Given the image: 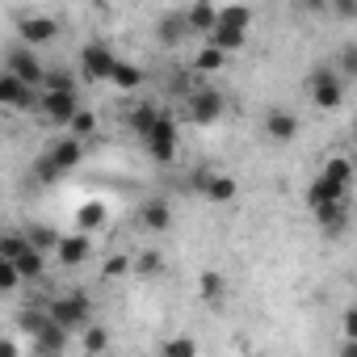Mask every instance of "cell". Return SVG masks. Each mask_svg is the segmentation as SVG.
<instances>
[{
  "mask_svg": "<svg viewBox=\"0 0 357 357\" xmlns=\"http://www.w3.org/2000/svg\"><path fill=\"white\" fill-rule=\"evenodd\" d=\"M248 26H252V9H244V5L219 9V26H215V34H211L206 43L231 55V51H240V47H244V38H248Z\"/></svg>",
  "mask_w": 357,
  "mask_h": 357,
  "instance_id": "1",
  "label": "cell"
},
{
  "mask_svg": "<svg viewBox=\"0 0 357 357\" xmlns=\"http://www.w3.org/2000/svg\"><path fill=\"white\" fill-rule=\"evenodd\" d=\"M47 307H51V319H55L59 328H68L72 336H76L80 328H89V319H93V303H89L84 290H68V294L51 298Z\"/></svg>",
  "mask_w": 357,
  "mask_h": 357,
  "instance_id": "2",
  "label": "cell"
},
{
  "mask_svg": "<svg viewBox=\"0 0 357 357\" xmlns=\"http://www.w3.org/2000/svg\"><path fill=\"white\" fill-rule=\"evenodd\" d=\"M307 93H311V105L315 109H340L344 101V80L332 63H319L311 76H307Z\"/></svg>",
  "mask_w": 357,
  "mask_h": 357,
  "instance_id": "3",
  "label": "cell"
},
{
  "mask_svg": "<svg viewBox=\"0 0 357 357\" xmlns=\"http://www.w3.org/2000/svg\"><path fill=\"white\" fill-rule=\"evenodd\" d=\"M5 72H13L17 80H26V84H34V89H43L47 84V68H43V59H38V51L34 47H13L9 55H5Z\"/></svg>",
  "mask_w": 357,
  "mask_h": 357,
  "instance_id": "4",
  "label": "cell"
},
{
  "mask_svg": "<svg viewBox=\"0 0 357 357\" xmlns=\"http://www.w3.org/2000/svg\"><path fill=\"white\" fill-rule=\"evenodd\" d=\"M0 105H9V109H34V105H43V89L17 80L13 72H0Z\"/></svg>",
  "mask_w": 357,
  "mask_h": 357,
  "instance_id": "5",
  "label": "cell"
},
{
  "mask_svg": "<svg viewBox=\"0 0 357 357\" xmlns=\"http://www.w3.org/2000/svg\"><path fill=\"white\" fill-rule=\"evenodd\" d=\"M118 63H122V59H118L101 38H97V43H84V51H80V72H84L89 80H109Z\"/></svg>",
  "mask_w": 357,
  "mask_h": 357,
  "instance_id": "6",
  "label": "cell"
},
{
  "mask_svg": "<svg viewBox=\"0 0 357 357\" xmlns=\"http://www.w3.org/2000/svg\"><path fill=\"white\" fill-rule=\"evenodd\" d=\"M147 151H151L155 164H172L176 160V118L172 114H160V122H155V130L147 139Z\"/></svg>",
  "mask_w": 357,
  "mask_h": 357,
  "instance_id": "7",
  "label": "cell"
},
{
  "mask_svg": "<svg viewBox=\"0 0 357 357\" xmlns=\"http://www.w3.org/2000/svg\"><path fill=\"white\" fill-rule=\"evenodd\" d=\"M43 118L47 122H55V126H72V118L80 114V93H43Z\"/></svg>",
  "mask_w": 357,
  "mask_h": 357,
  "instance_id": "8",
  "label": "cell"
},
{
  "mask_svg": "<svg viewBox=\"0 0 357 357\" xmlns=\"http://www.w3.org/2000/svg\"><path fill=\"white\" fill-rule=\"evenodd\" d=\"M311 211H324V206H336V202H349V185H340V181H332V176H315V181L307 185V198H303Z\"/></svg>",
  "mask_w": 357,
  "mask_h": 357,
  "instance_id": "9",
  "label": "cell"
},
{
  "mask_svg": "<svg viewBox=\"0 0 357 357\" xmlns=\"http://www.w3.org/2000/svg\"><path fill=\"white\" fill-rule=\"evenodd\" d=\"M219 114H223V93H219V89H198V93H190V122L211 126V122H219Z\"/></svg>",
  "mask_w": 357,
  "mask_h": 357,
  "instance_id": "10",
  "label": "cell"
},
{
  "mask_svg": "<svg viewBox=\"0 0 357 357\" xmlns=\"http://www.w3.org/2000/svg\"><path fill=\"white\" fill-rule=\"evenodd\" d=\"M17 30H22V43H26V47H47V43L59 34V22H55V17L34 13V17H22V22H17Z\"/></svg>",
  "mask_w": 357,
  "mask_h": 357,
  "instance_id": "11",
  "label": "cell"
},
{
  "mask_svg": "<svg viewBox=\"0 0 357 357\" xmlns=\"http://www.w3.org/2000/svg\"><path fill=\"white\" fill-rule=\"evenodd\" d=\"M202 198L215 202V206H227V202L240 198V181H236V176H227V172H211L206 185H202Z\"/></svg>",
  "mask_w": 357,
  "mask_h": 357,
  "instance_id": "12",
  "label": "cell"
},
{
  "mask_svg": "<svg viewBox=\"0 0 357 357\" xmlns=\"http://www.w3.org/2000/svg\"><path fill=\"white\" fill-rule=\"evenodd\" d=\"M298 135V118L290 109H269L265 114V139L269 143H294Z\"/></svg>",
  "mask_w": 357,
  "mask_h": 357,
  "instance_id": "13",
  "label": "cell"
},
{
  "mask_svg": "<svg viewBox=\"0 0 357 357\" xmlns=\"http://www.w3.org/2000/svg\"><path fill=\"white\" fill-rule=\"evenodd\" d=\"M315 219H319V231H324L328 240H340V236L349 231V202L324 206V211H315Z\"/></svg>",
  "mask_w": 357,
  "mask_h": 357,
  "instance_id": "14",
  "label": "cell"
},
{
  "mask_svg": "<svg viewBox=\"0 0 357 357\" xmlns=\"http://www.w3.org/2000/svg\"><path fill=\"white\" fill-rule=\"evenodd\" d=\"M185 34H194V30H190V17H185V13H164V17L155 22V38H160L164 47H176V43H181Z\"/></svg>",
  "mask_w": 357,
  "mask_h": 357,
  "instance_id": "15",
  "label": "cell"
},
{
  "mask_svg": "<svg viewBox=\"0 0 357 357\" xmlns=\"http://www.w3.org/2000/svg\"><path fill=\"white\" fill-rule=\"evenodd\" d=\"M68 336H72V332H68V328H59V324L51 319V324H47V328L34 336V349H38V357H59V353L68 349Z\"/></svg>",
  "mask_w": 357,
  "mask_h": 357,
  "instance_id": "16",
  "label": "cell"
},
{
  "mask_svg": "<svg viewBox=\"0 0 357 357\" xmlns=\"http://www.w3.org/2000/svg\"><path fill=\"white\" fill-rule=\"evenodd\" d=\"M47 151H51V160H55V168H59V172H72V168L80 164V155H84L80 139H72V135H63V139H59V143H51Z\"/></svg>",
  "mask_w": 357,
  "mask_h": 357,
  "instance_id": "17",
  "label": "cell"
},
{
  "mask_svg": "<svg viewBox=\"0 0 357 357\" xmlns=\"http://www.w3.org/2000/svg\"><path fill=\"white\" fill-rule=\"evenodd\" d=\"M68 269H76V265H84L89 257H93V244H89V236H63V244H59V252H55Z\"/></svg>",
  "mask_w": 357,
  "mask_h": 357,
  "instance_id": "18",
  "label": "cell"
},
{
  "mask_svg": "<svg viewBox=\"0 0 357 357\" xmlns=\"http://www.w3.org/2000/svg\"><path fill=\"white\" fill-rule=\"evenodd\" d=\"M185 17H190V30L194 34H215V26H219V9L215 5H206V0H198V5H190L185 9Z\"/></svg>",
  "mask_w": 357,
  "mask_h": 357,
  "instance_id": "19",
  "label": "cell"
},
{
  "mask_svg": "<svg viewBox=\"0 0 357 357\" xmlns=\"http://www.w3.org/2000/svg\"><path fill=\"white\" fill-rule=\"evenodd\" d=\"M105 223H109L105 202H84V206L76 211V227H80V236H93V231H101Z\"/></svg>",
  "mask_w": 357,
  "mask_h": 357,
  "instance_id": "20",
  "label": "cell"
},
{
  "mask_svg": "<svg viewBox=\"0 0 357 357\" xmlns=\"http://www.w3.org/2000/svg\"><path fill=\"white\" fill-rule=\"evenodd\" d=\"M143 227L147 231H168L172 227V206L164 198H147L143 202Z\"/></svg>",
  "mask_w": 357,
  "mask_h": 357,
  "instance_id": "21",
  "label": "cell"
},
{
  "mask_svg": "<svg viewBox=\"0 0 357 357\" xmlns=\"http://www.w3.org/2000/svg\"><path fill=\"white\" fill-rule=\"evenodd\" d=\"M26 240H30V248L34 252H59V244H63V236L51 227V223H30V231H26Z\"/></svg>",
  "mask_w": 357,
  "mask_h": 357,
  "instance_id": "22",
  "label": "cell"
},
{
  "mask_svg": "<svg viewBox=\"0 0 357 357\" xmlns=\"http://www.w3.org/2000/svg\"><path fill=\"white\" fill-rule=\"evenodd\" d=\"M160 114H164V109H155V105H139V109H130L126 126L147 143V139H151V130H155V122H160Z\"/></svg>",
  "mask_w": 357,
  "mask_h": 357,
  "instance_id": "23",
  "label": "cell"
},
{
  "mask_svg": "<svg viewBox=\"0 0 357 357\" xmlns=\"http://www.w3.org/2000/svg\"><path fill=\"white\" fill-rule=\"evenodd\" d=\"M47 324H51V307H22V311H17V328H22L26 336H38Z\"/></svg>",
  "mask_w": 357,
  "mask_h": 357,
  "instance_id": "24",
  "label": "cell"
},
{
  "mask_svg": "<svg viewBox=\"0 0 357 357\" xmlns=\"http://www.w3.org/2000/svg\"><path fill=\"white\" fill-rule=\"evenodd\" d=\"M109 84H114L118 93H135V89L143 84V68H135V63H126V59H122V63L114 68V76H109Z\"/></svg>",
  "mask_w": 357,
  "mask_h": 357,
  "instance_id": "25",
  "label": "cell"
},
{
  "mask_svg": "<svg viewBox=\"0 0 357 357\" xmlns=\"http://www.w3.org/2000/svg\"><path fill=\"white\" fill-rule=\"evenodd\" d=\"M223 290H227L223 273H219V269H202V278H198V294H202V303H219Z\"/></svg>",
  "mask_w": 357,
  "mask_h": 357,
  "instance_id": "26",
  "label": "cell"
},
{
  "mask_svg": "<svg viewBox=\"0 0 357 357\" xmlns=\"http://www.w3.org/2000/svg\"><path fill=\"white\" fill-rule=\"evenodd\" d=\"M160 357H198V340H194L190 332H176V336H168V340H164Z\"/></svg>",
  "mask_w": 357,
  "mask_h": 357,
  "instance_id": "27",
  "label": "cell"
},
{
  "mask_svg": "<svg viewBox=\"0 0 357 357\" xmlns=\"http://www.w3.org/2000/svg\"><path fill=\"white\" fill-rule=\"evenodd\" d=\"M43 93H76V72L72 68H47Z\"/></svg>",
  "mask_w": 357,
  "mask_h": 357,
  "instance_id": "28",
  "label": "cell"
},
{
  "mask_svg": "<svg viewBox=\"0 0 357 357\" xmlns=\"http://www.w3.org/2000/svg\"><path fill=\"white\" fill-rule=\"evenodd\" d=\"M26 252H30V240L22 231H9L5 240H0V261H22Z\"/></svg>",
  "mask_w": 357,
  "mask_h": 357,
  "instance_id": "29",
  "label": "cell"
},
{
  "mask_svg": "<svg viewBox=\"0 0 357 357\" xmlns=\"http://www.w3.org/2000/svg\"><path fill=\"white\" fill-rule=\"evenodd\" d=\"M227 63V51H219V47H211V43H202V51H198V59H194V68L198 72H219Z\"/></svg>",
  "mask_w": 357,
  "mask_h": 357,
  "instance_id": "30",
  "label": "cell"
},
{
  "mask_svg": "<svg viewBox=\"0 0 357 357\" xmlns=\"http://www.w3.org/2000/svg\"><path fill=\"white\" fill-rule=\"evenodd\" d=\"M130 269H135V257H126V252H114V257H105V265H101V273H105L109 282L126 278Z\"/></svg>",
  "mask_w": 357,
  "mask_h": 357,
  "instance_id": "31",
  "label": "cell"
},
{
  "mask_svg": "<svg viewBox=\"0 0 357 357\" xmlns=\"http://www.w3.org/2000/svg\"><path fill=\"white\" fill-rule=\"evenodd\" d=\"M13 265H17V269H22V278H30V282H34V278H43V269H47V257H43V252H34V248H30V252H26V257H22V261H13Z\"/></svg>",
  "mask_w": 357,
  "mask_h": 357,
  "instance_id": "32",
  "label": "cell"
},
{
  "mask_svg": "<svg viewBox=\"0 0 357 357\" xmlns=\"http://www.w3.org/2000/svg\"><path fill=\"white\" fill-rule=\"evenodd\" d=\"M160 269H164V257H160V252H151V248H147V252H139V257H135V273H139V278H155Z\"/></svg>",
  "mask_w": 357,
  "mask_h": 357,
  "instance_id": "33",
  "label": "cell"
},
{
  "mask_svg": "<svg viewBox=\"0 0 357 357\" xmlns=\"http://www.w3.org/2000/svg\"><path fill=\"white\" fill-rule=\"evenodd\" d=\"M34 176H38V181H43V185H55V181H59V176H63V172L55 168V160H51V151H43V155L34 160Z\"/></svg>",
  "mask_w": 357,
  "mask_h": 357,
  "instance_id": "34",
  "label": "cell"
},
{
  "mask_svg": "<svg viewBox=\"0 0 357 357\" xmlns=\"http://www.w3.org/2000/svg\"><path fill=\"white\" fill-rule=\"evenodd\" d=\"M324 176H332V181H340V185H349V181H353V164H349L344 155H332V160L324 164Z\"/></svg>",
  "mask_w": 357,
  "mask_h": 357,
  "instance_id": "35",
  "label": "cell"
},
{
  "mask_svg": "<svg viewBox=\"0 0 357 357\" xmlns=\"http://www.w3.org/2000/svg\"><path fill=\"white\" fill-rule=\"evenodd\" d=\"M105 349H109V332H105V328H97V324H93V328H84V353H93V357H97V353H105Z\"/></svg>",
  "mask_w": 357,
  "mask_h": 357,
  "instance_id": "36",
  "label": "cell"
},
{
  "mask_svg": "<svg viewBox=\"0 0 357 357\" xmlns=\"http://www.w3.org/2000/svg\"><path fill=\"white\" fill-rule=\"evenodd\" d=\"M336 72H340V80L349 76H357V43H349V47H340V55H336Z\"/></svg>",
  "mask_w": 357,
  "mask_h": 357,
  "instance_id": "37",
  "label": "cell"
},
{
  "mask_svg": "<svg viewBox=\"0 0 357 357\" xmlns=\"http://www.w3.org/2000/svg\"><path fill=\"white\" fill-rule=\"evenodd\" d=\"M22 286V269L13 265V261H0V290H5V294H13Z\"/></svg>",
  "mask_w": 357,
  "mask_h": 357,
  "instance_id": "38",
  "label": "cell"
},
{
  "mask_svg": "<svg viewBox=\"0 0 357 357\" xmlns=\"http://www.w3.org/2000/svg\"><path fill=\"white\" fill-rule=\"evenodd\" d=\"M93 130H97V118H93L89 109H80V114L72 118V126H68V135H72V139H84V135H93Z\"/></svg>",
  "mask_w": 357,
  "mask_h": 357,
  "instance_id": "39",
  "label": "cell"
},
{
  "mask_svg": "<svg viewBox=\"0 0 357 357\" xmlns=\"http://www.w3.org/2000/svg\"><path fill=\"white\" fill-rule=\"evenodd\" d=\"M340 336H344V340H357V307H349V311L340 315Z\"/></svg>",
  "mask_w": 357,
  "mask_h": 357,
  "instance_id": "40",
  "label": "cell"
},
{
  "mask_svg": "<svg viewBox=\"0 0 357 357\" xmlns=\"http://www.w3.org/2000/svg\"><path fill=\"white\" fill-rule=\"evenodd\" d=\"M332 13H336V17H344V22H353V17H357V0H336Z\"/></svg>",
  "mask_w": 357,
  "mask_h": 357,
  "instance_id": "41",
  "label": "cell"
},
{
  "mask_svg": "<svg viewBox=\"0 0 357 357\" xmlns=\"http://www.w3.org/2000/svg\"><path fill=\"white\" fill-rule=\"evenodd\" d=\"M0 357H22V349H17L13 336H5V344H0Z\"/></svg>",
  "mask_w": 357,
  "mask_h": 357,
  "instance_id": "42",
  "label": "cell"
},
{
  "mask_svg": "<svg viewBox=\"0 0 357 357\" xmlns=\"http://www.w3.org/2000/svg\"><path fill=\"white\" fill-rule=\"evenodd\" d=\"M336 357H357V340H340V349H336Z\"/></svg>",
  "mask_w": 357,
  "mask_h": 357,
  "instance_id": "43",
  "label": "cell"
},
{
  "mask_svg": "<svg viewBox=\"0 0 357 357\" xmlns=\"http://www.w3.org/2000/svg\"><path fill=\"white\" fill-rule=\"evenodd\" d=\"M353 147H357V122H353Z\"/></svg>",
  "mask_w": 357,
  "mask_h": 357,
  "instance_id": "44",
  "label": "cell"
}]
</instances>
